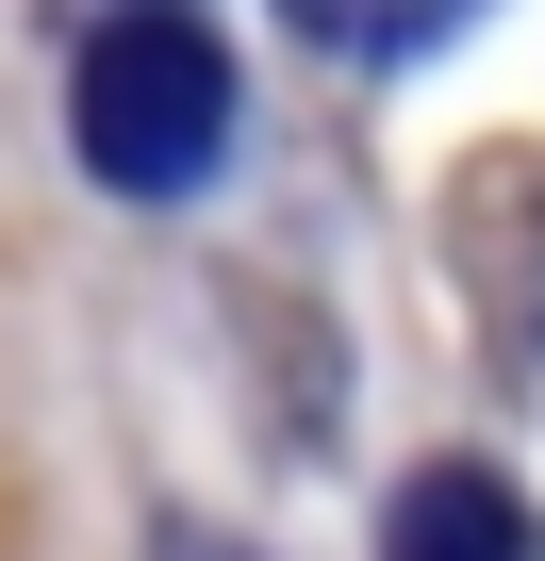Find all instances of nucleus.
<instances>
[{
	"mask_svg": "<svg viewBox=\"0 0 545 561\" xmlns=\"http://www.w3.org/2000/svg\"><path fill=\"white\" fill-rule=\"evenodd\" d=\"M67 133H83V165H100L116 198H182V182H215V149H231V50L149 0V18H116V34L83 50Z\"/></svg>",
	"mask_w": 545,
	"mask_h": 561,
	"instance_id": "obj_1",
	"label": "nucleus"
},
{
	"mask_svg": "<svg viewBox=\"0 0 545 561\" xmlns=\"http://www.w3.org/2000/svg\"><path fill=\"white\" fill-rule=\"evenodd\" d=\"M381 561H545V528H529V495L496 462H430V479H397Z\"/></svg>",
	"mask_w": 545,
	"mask_h": 561,
	"instance_id": "obj_2",
	"label": "nucleus"
},
{
	"mask_svg": "<svg viewBox=\"0 0 545 561\" xmlns=\"http://www.w3.org/2000/svg\"><path fill=\"white\" fill-rule=\"evenodd\" d=\"M282 18H298L315 50H364V67H397V50H430V34H463L479 0H282Z\"/></svg>",
	"mask_w": 545,
	"mask_h": 561,
	"instance_id": "obj_3",
	"label": "nucleus"
},
{
	"mask_svg": "<svg viewBox=\"0 0 545 561\" xmlns=\"http://www.w3.org/2000/svg\"><path fill=\"white\" fill-rule=\"evenodd\" d=\"M166 561H248V545H215V528H166Z\"/></svg>",
	"mask_w": 545,
	"mask_h": 561,
	"instance_id": "obj_4",
	"label": "nucleus"
}]
</instances>
